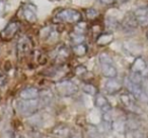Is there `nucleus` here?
Returning a JSON list of instances; mask_svg holds the SVG:
<instances>
[{
    "instance_id": "obj_1",
    "label": "nucleus",
    "mask_w": 148,
    "mask_h": 138,
    "mask_svg": "<svg viewBox=\"0 0 148 138\" xmlns=\"http://www.w3.org/2000/svg\"><path fill=\"white\" fill-rule=\"evenodd\" d=\"M99 64H101V73H103V77L111 79V78H116L117 77V68H116L114 61L112 59V57L109 53H103L99 55Z\"/></svg>"
},
{
    "instance_id": "obj_2",
    "label": "nucleus",
    "mask_w": 148,
    "mask_h": 138,
    "mask_svg": "<svg viewBox=\"0 0 148 138\" xmlns=\"http://www.w3.org/2000/svg\"><path fill=\"white\" fill-rule=\"evenodd\" d=\"M56 18L62 22H69V23H77L81 21L82 14L76 9L66 8L62 9L56 14Z\"/></svg>"
},
{
    "instance_id": "obj_3",
    "label": "nucleus",
    "mask_w": 148,
    "mask_h": 138,
    "mask_svg": "<svg viewBox=\"0 0 148 138\" xmlns=\"http://www.w3.org/2000/svg\"><path fill=\"white\" fill-rule=\"evenodd\" d=\"M40 101L38 99L34 100H21L17 102L16 108L18 112L23 116H31L39 110Z\"/></svg>"
},
{
    "instance_id": "obj_4",
    "label": "nucleus",
    "mask_w": 148,
    "mask_h": 138,
    "mask_svg": "<svg viewBox=\"0 0 148 138\" xmlns=\"http://www.w3.org/2000/svg\"><path fill=\"white\" fill-rule=\"evenodd\" d=\"M56 91L58 95L62 97H70L73 96L78 92V87L74 82L69 80H64V81L58 82L56 84Z\"/></svg>"
},
{
    "instance_id": "obj_5",
    "label": "nucleus",
    "mask_w": 148,
    "mask_h": 138,
    "mask_svg": "<svg viewBox=\"0 0 148 138\" xmlns=\"http://www.w3.org/2000/svg\"><path fill=\"white\" fill-rule=\"evenodd\" d=\"M32 49V43L29 37H23L18 39L16 45V53L18 57H25L29 53Z\"/></svg>"
},
{
    "instance_id": "obj_6",
    "label": "nucleus",
    "mask_w": 148,
    "mask_h": 138,
    "mask_svg": "<svg viewBox=\"0 0 148 138\" xmlns=\"http://www.w3.org/2000/svg\"><path fill=\"white\" fill-rule=\"evenodd\" d=\"M122 87H123L122 83L119 80L116 79V78H111V79L108 80L105 84L106 91H107V93L110 94V95H114V94L119 93V92L121 91Z\"/></svg>"
},
{
    "instance_id": "obj_7",
    "label": "nucleus",
    "mask_w": 148,
    "mask_h": 138,
    "mask_svg": "<svg viewBox=\"0 0 148 138\" xmlns=\"http://www.w3.org/2000/svg\"><path fill=\"white\" fill-rule=\"evenodd\" d=\"M125 87L127 88L128 92L130 94H132L136 99L140 98L144 94L143 89H142V85H138V84L133 83L132 81H130L129 78L125 80Z\"/></svg>"
},
{
    "instance_id": "obj_8",
    "label": "nucleus",
    "mask_w": 148,
    "mask_h": 138,
    "mask_svg": "<svg viewBox=\"0 0 148 138\" xmlns=\"http://www.w3.org/2000/svg\"><path fill=\"white\" fill-rule=\"evenodd\" d=\"M19 28V23L16 22V21H11L10 23L5 26V28L2 30L1 32V37L4 39H10L16 34L17 30Z\"/></svg>"
},
{
    "instance_id": "obj_9",
    "label": "nucleus",
    "mask_w": 148,
    "mask_h": 138,
    "mask_svg": "<svg viewBox=\"0 0 148 138\" xmlns=\"http://www.w3.org/2000/svg\"><path fill=\"white\" fill-rule=\"evenodd\" d=\"M95 106H97L99 110H101L103 113H105V112L111 111V109H112L111 104H110L109 100L107 99V97H106L105 95L97 93V95H95Z\"/></svg>"
},
{
    "instance_id": "obj_10",
    "label": "nucleus",
    "mask_w": 148,
    "mask_h": 138,
    "mask_svg": "<svg viewBox=\"0 0 148 138\" xmlns=\"http://www.w3.org/2000/svg\"><path fill=\"white\" fill-rule=\"evenodd\" d=\"M134 16H135L136 20H137L138 24L146 26L148 25V8L147 7H140L134 12Z\"/></svg>"
},
{
    "instance_id": "obj_11",
    "label": "nucleus",
    "mask_w": 148,
    "mask_h": 138,
    "mask_svg": "<svg viewBox=\"0 0 148 138\" xmlns=\"http://www.w3.org/2000/svg\"><path fill=\"white\" fill-rule=\"evenodd\" d=\"M19 97L23 100H34L39 99L40 97V91L35 87H29L23 89L19 93Z\"/></svg>"
},
{
    "instance_id": "obj_12",
    "label": "nucleus",
    "mask_w": 148,
    "mask_h": 138,
    "mask_svg": "<svg viewBox=\"0 0 148 138\" xmlns=\"http://www.w3.org/2000/svg\"><path fill=\"white\" fill-rule=\"evenodd\" d=\"M146 69H147V63L141 57H136L135 61L131 65V72H133V73L142 74Z\"/></svg>"
},
{
    "instance_id": "obj_13",
    "label": "nucleus",
    "mask_w": 148,
    "mask_h": 138,
    "mask_svg": "<svg viewBox=\"0 0 148 138\" xmlns=\"http://www.w3.org/2000/svg\"><path fill=\"white\" fill-rule=\"evenodd\" d=\"M138 25L139 24H138L135 16H134V13L133 14L126 15V17L123 20V23H122V26L124 27V29H126V30H130V31L134 30Z\"/></svg>"
},
{
    "instance_id": "obj_14",
    "label": "nucleus",
    "mask_w": 148,
    "mask_h": 138,
    "mask_svg": "<svg viewBox=\"0 0 148 138\" xmlns=\"http://www.w3.org/2000/svg\"><path fill=\"white\" fill-rule=\"evenodd\" d=\"M136 98L134 97L132 94L127 93L121 95V102L124 106H126L127 108H129L130 110H134V108H136Z\"/></svg>"
},
{
    "instance_id": "obj_15",
    "label": "nucleus",
    "mask_w": 148,
    "mask_h": 138,
    "mask_svg": "<svg viewBox=\"0 0 148 138\" xmlns=\"http://www.w3.org/2000/svg\"><path fill=\"white\" fill-rule=\"evenodd\" d=\"M123 47L128 53L132 55H138V53H141V47L138 43H134V41H126L124 43L123 45Z\"/></svg>"
},
{
    "instance_id": "obj_16",
    "label": "nucleus",
    "mask_w": 148,
    "mask_h": 138,
    "mask_svg": "<svg viewBox=\"0 0 148 138\" xmlns=\"http://www.w3.org/2000/svg\"><path fill=\"white\" fill-rule=\"evenodd\" d=\"M23 17H25V19L27 21L33 23L37 20V14H36V11L34 10L32 7L27 6V5L23 6Z\"/></svg>"
},
{
    "instance_id": "obj_17",
    "label": "nucleus",
    "mask_w": 148,
    "mask_h": 138,
    "mask_svg": "<svg viewBox=\"0 0 148 138\" xmlns=\"http://www.w3.org/2000/svg\"><path fill=\"white\" fill-rule=\"evenodd\" d=\"M113 34L110 32H107V33H103V34L99 35L97 37V43L101 47H106V45H110V43L113 41Z\"/></svg>"
},
{
    "instance_id": "obj_18",
    "label": "nucleus",
    "mask_w": 148,
    "mask_h": 138,
    "mask_svg": "<svg viewBox=\"0 0 148 138\" xmlns=\"http://www.w3.org/2000/svg\"><path fill=\"white\" fill-rule=\"evenodd\" d=\"M72 51H73L74 55L77 57H83L87 53V47L84 43H78V45H74Z\"/></svg>"
},
{
    "instance_id": "obj_19",
    "label": "nucleus",
    "mask_w": 148,
    "mask_h": 138,
    "mask_svg": "<svg viewBox=\"0 0 148 138\" xmlns=\"http://www.w3.org/2000/svg\"><path fill=\"white\" fill-rule=\"evenodd\" d=\"M82 91L84 92L85 94L87 95H90V96H95L99 92H97V89L95 85L90 83H85L83 84L82 86Z\"/></svg>"
},
{
    "instance_id": "obj_20",
    "label": "nucleus",
    "mask_w": 148,
    "mask_h": 138,
    "mask_svg": "<svg viewBox=\"0 0 148 138\" xmlns=\"http://www.w3.org/2000/svg\"><path fill=\"white\" fill-rule=\"evenodd\" d=\"M106 25L110 30H116V29L119 28V22L114 17H108L106 19Z\"/></svg>"
},
{
    "instance_id": "obj_21",
    "label": "nucleus",
    "mask_w": 148,
    "mask_h": 138,
    "mask_svg": "<svg viewBox=\"0 0 148 138\" xmlns=\"http://www.w3.org/2000/svg\"><path fill=\"white\" fill-rule=\"evenodd\" d=\"M75 29H74V31H75V33L76 34H84L85 32H86L87 30V24L85 22H83V21H79V22L75 23Z\"/></svg>"
},
{
    "instance_id": "obj_22",
    "label": "nucleus",
    "mask_w": 148,
    "mask_h": 138,
    "mask_svg": "<svg viewBox=\"0 0 148 138\" xmlns=\"http://www.w3.org/2000/svg\"><path fill=\"white\" fill-rule=\"evenodd\" d=\"M129 79H130V81H132L133 83H135V84H138V85H142V83H143L142 74L133 73V72H131V75H130Z\"/></svg>"
},
{
    "instance_id": "obj_23",
    "label": "nucleus",
    "mask_w": 148,
    "mask_h": 138,
    "mask_svg": "<svg viewBox=\"0 0 148 138\" xmlns=\"http://www.w3.org/2000/svg\"><path fill=\"white\" fill-rule=\"evenodd\" d=\"M85 14H86L87 18L90 19V20H92V19H95L97 16H99V12H97V11L95 10V8H88L86 10V12H85Z\"/></svg>"
},
{
    "instance_id": "obj_24",
    "label": "nucleus",
    "mask_w": 148,
    "mask_h": 138,
    "mask_svg": "<svg viewBox=\"0 0 148 138\" xmlns=\"http://www.w3.org/2000/svg\"><path fill=\"white\" fill-rule=\"evenodd\" d=\"M74 72H75V75L78 76V77H83L87 73V70L84 66H78V67L75 68Z\"/></svg>"
},
{
    "instance_id": "obj_25",
    "label": "nucleus",
    "mask_w": 148,
    "mask_h": 138,
    "mask_svg": "<svg viewBox=\"0 0 148 138\" xmlns=\"http://www.w3.org/2000/svg\"><path fill=\"white\" fill-rule=\"evenodd\" d=\"M133 138H148L146 133L142 130H140L139 128L136 130H134L133 132Z\"/></svg>"
},
{
    "instance_id": "obj_26",
    "label": "nucleus",
    "mask_w": 148,
    "mask_h": 138,
    "mask_svg": "<svg viewBox=\"0 0 148 138\" xmlns=\"http://www.w3.org/2000/svg\"><path fill=\"white\" fill-rule=\"evenodd\" d=\"M84 35L83 34H76L72 37V41L74 43V45H78V43H83L84 41Z\"/></svg>"
},
{
    "instance_id": "obj_27",
    "label": "nucleus",
    "mask_w": 148,
    "mask_h": 138,
    "mask_svg": "<svg viewBox=\"0 0 148 138\" xmlns=\"http://www.w3.org/2000/svg\"><path fill=\"white\" fill-rule=\"evenodd\" d=\"M6 82H7L6 76H5L3 73H1V72H0V87H3V86L6 84Z\"/></svg>"
},
{
    "instance_id": "obj_28",
    "label": "nucleus",
    "mask_w": 148,
    "mask_h": 138,
    "mask_svg": "<svg viewBox=\"0 0 148 138\" xmlns=\"http://www.w3.org/2000/svg\"><path fill=\"white\" fill-rule=\"evenodd\" d=\"M4 9H5L4 2H3V1H0V14H2V13L4 12Z\"/></svg>"
},
{
    "instance_id": "obj_29",
    "label": "nucleus",
    "mask_w": 148,
    "mask_h": 138,
    "mask_svg": "<svg viewBox=\"0 0 148 138\" xmlns=\"http://www.w3.org/2000/svg\"><path fill=\"white\" fill-rule=\"evenodd\" d=\"M99 1L103 4H112V3L115 2L116 0H99Z\"/></svg>"
},
{
    "instance_id": "obj_30",
    "label": "nucleus",
    "mask_w": 148,
    "mask_h": 138,
    "mask_svg": "<svg viewBox=\"0 0 148 138\" xmlns=\"http://www.w3.org/2000/svg\"><path fill=\"white\" fill-rule=\"evenodd\" d=\"M146 37H147V39H148V32H147V35H146Z\"/></svg>"
},
{
    "instance_id": "obj_31",
    "label": "nucleus",
    "mask_w": 148,
    "mask_h": 138,
    "mask_svg": "<svg viewBox=\"0 0 148 138\" xmlns=\"http://www.w3.org/2000/svg\"><path fill=\"white\" fill-rule=\"evenodd\" d=\"M121 1H126V0H121Z\"/></svg>"
}]
</instances>
